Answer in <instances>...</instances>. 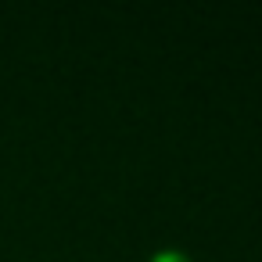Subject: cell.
Listing matches in <instances>:
<instances>
[{"label": "cell", "instance_id": "6da1fadb", "mask_svg": "<svg viewBox=\"0 0 262 262\" xmlns=\"http://www.w3.org/2000/svg\"><path fill=\"white\" fill-rule=\"evenodd\" d=\"M151 262H190L183 251H158V255H151Z\"/></svg>", "mask_w": 262, "mask_h": 262}]
</instances>
